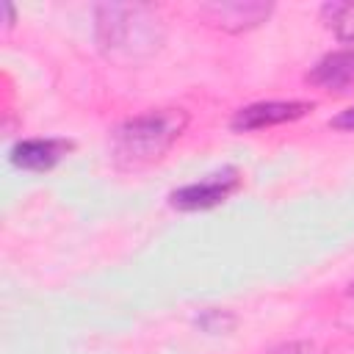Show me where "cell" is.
Returning <instances> with one entry per match:
<instances>
[{
	"instance_id": "1",
	"label": "cell",
	"mask_w": 354,
	"mask_h": 354,
	"mask_svg": "<svg viewBox=\"0 0 354 354\" xmlns=\"http://www.w3.org/2000/svg\"><path fill=\"white\" fill-rule=\"evenodd\" d=\"M97 41L108 58L136 64L158 50L160 25L158 17L144 6H100Z\"/></svg>"
},
{
	"instance_id": "2",
	"label": "cell",
	"mask_w": 354,
	"mask_h": 354,
	"mask_svg": "<svg viewBox=\"0 0 354 354\" xmlns=\"http://www.w3.org/2000/svg\"><path fill=\"white\" fill-rule=\"evenodd\" d=\"M188 127V113L180 108H160L138 113L113 130V155L122 163L141 166L163 158Z\"/></svg>"
},
{
	"instance_id": "3",
	"label": "cell",
	"mask_w": 354,
	"mask_h": 354,
	"mask_svg": "<svg viewBox=\"0 0 354 354\" xmlns=\"http://www.w3.org/2000/svg\"><path fill=\"white\" fill-rule=\"evenodd\" d=\"M238 188H241V171L227 166L216 174L202 177L199 183H191V185H183V188L171 191L169 205L177 207V210H207V207L221 205Z\"/></svg>"
},
{
	"instance_id": "4",
	"label": "cell",
	"mask_w": 354,
	"mask_h": 354,
	"mask_svg": "<svg viewBox=\"0 0 354 354\" xmlns=\"http://www.w3.org/2000/svg\"><path fill=\"white\" fill-rule=\"evenodd\" d=\"M315 105L304 102V100H271V102H254L246 105L241 111H235L230 127L235 133H252V130H266V127H277L285 122H296L301 116H307Z\"/></svg>"
},
{
	"instance_id": "5",
	"label": "cell",
	"mask_w": 354,
	"mask_h": 354,
	"mask_svg": "<svg viewBox=\"0 0 354 354\" xmlns=\"http://www.w3.org/2000/svg\"><path fill=\"white\" fill-rule=\"evenodd\" d=\"M307 83L329 94H351L354 91V50H337V53L324 55L307 72Z\"/></svg>"
},
{
	"instance_id": "6",
	"label": "cell",
	"mask_w": 354,
	"mask_h": 354,
	"mask_svg": "<svg viewBox=\"0 0 354 354\" xmlns=\"http://www.w3.org/2000/svg\"><path fill=\"white\" fill-rule=\"evenodd\" d=\"M202 14L207 17L210 25L230 30V33H241V30H249V28H257L260 22H266L271 14V6L268 3H241V0L210 3L202 8Z\"/></svg>"
},
{
	"instance_id": "7",
	"label": "cell",
	"mask_w": 354,
	"mask_h": 354,
	"mask_svg": "<svg viewBox=\"0 0 354 354\" xmlns=\"http://www.w3.org/2000/svg\"><path fill=\"white\" fill-rule=\"evenodd\" d=\"M69 149H72V144L64 138H25V141L14 144L11 163L17 169H25V171H47Z\"/></svg>"
},
{
	"instance_id": "8",
	"label": "cell",
	"mask_w": 354,
	"mask_h": 354,
	"mask_svg": "<svg viewBox=\"0 0 354 354\" xmlns=\"http://www.w3.org/2000/svg\"><path fill=\"white\" fill-rule=\"evenodd\" d=\"M321 17L340 41L354 44V3H326Z\"/></svg>"
},
{
	"instance_id": "9",
	"label": "cell",
	"mask_w": 354,
	"mask_h": 354,
	"mask_svg": "<svg viewBox=\"0 0 354 354\" xmlns=\"http://www.w3.org/2000/svg\"><path fill=\"white\" fill-rule=\"evenodd\" d=\"M329 127L343 130V133H354V108H346L343 113H337V116L329 122Z\"/></svg>"
},
{
	"instance_id": "10",
	"label": "cell",
	"mask_w": 354,
	"mask_h": 354,
	"mask_svg": "<svg viewBox=\"0 0 354 354\" xmlns=\"http://www.w3.org/2000/svg\"><path fill=\"white\" fill-rule=\"evenodd\" d=\"M351 293H354V285H351Z\"/></svg>"
}]
</instances>
